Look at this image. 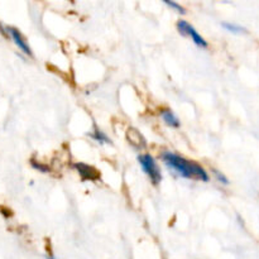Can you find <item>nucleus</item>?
Wrapping results in <instances>:
<instances>
[{"instance_id":"10","label":"nucleus","mask_w":259,"mask_h":259,"mask_svg":"<svg viewBox=\"0 0 259 259\" xmlns=\"http://www.w3.org/2000/svg\"><path fill=\"white\" fill-rule=\"evenodd\" d=\"M212 174H214L215 179L218 180V182H220V184L223 185H229V180L227 179V176H225L224 174H222V172L218 171V169H212Z\"/></svg>"},{"instance_id":"12","label":"nucleus","mask_w":259,"mask_h":259,"mask_svg":"<svg viewBox=\"0 0 259 259\" xmlns=\"http://www.w3.org/2000/svg\"><path fill=\"white\" fill-rule=\"evenodd\" d=\"M30 163H32V166L34 167L35 169H38L39 172H43V174H48V172H50V167L46 166V164H42L39 163V162H35V161H32Z\"/></svg>"},{"instance_id":"4","label":"nucleus","mask_w":259,"mask_h":259,"mask_svg":"<svg viewBox=\"0 0 259 259\" xmlns=\"http://www.w3.org/2000/svg\"><path fill=\"white\" fill-rule=\"evenodd\" d=\"M5 29H7V33L9 34V37L12 38L13 42L17 45V47L19 48L23 53H25V55L28 56H32V51H30V47L28 46L27 40H25V38L23 37L22 33H20L17 28L7 27Z\"/></svg>"},{"instance_id":"3","label":"nucleus","mask_w":259,"mask_h":259,"mask_svg":"<svg viewBox=\"0 0 259 259\" xmlns=\"http://www.w3.org/2000/svg\"><path fill=\"white\" fill-rule=\"evenodd\" d=\"M177 29H179V32L181 33L182 35H186V37L191 38L192 42L196 46H199V47L206 48L207 46H209L206 40H205V38L195 29L194 25H191L189 22H186V20H179V22H177Z\"/></svg>"},{"instance_id":"11","label":"nucleus","mask_w":259,"mask_h":259,"mask_svg":"<svg viewBox=\"0 0 259 259\" xmlns=\"http://www.w3.org/2000/svg\"><path fill=\"white\" fill-rule=\"evenodd\" d=\"M164 4L166 5H168L169 8H172V9L174 10H176L177 13H181V14H185V9H184V7H181V5L179 4V3H176V2H169V0H164Z\"/></svg>"},{"instance_id":"13","label":"nucleus","mask_w":259,"mask_h":259,"mask_svg":"<svg viewBox=\"0 0 259 259\" xmlns=\"http://www.w3.org/2000/svg\"><path fill=\"white\" fill-rule=\"evenodd\" d=\"M47 259H56L55 257H53L52 254H50V255H47Z\"/></svg>"},{"instance_id":"2","label":"nucleus","mask_w":259,"mask_h":259,"mask_svg":"<svg viewBox=\"0 0 259 259\" xmlns=\"http://www.w3.org/2000/svg\"><path fill=\"white\" fill-rule=\"evenodd\" d=\"M138 162L139 164L143 168L144 174L149 177V180L152 181L153 185H158L162 181V174L161 168H159L158 163H157L156 159L151 156V154H139L138 156Z\"/></svg>"},{"instance_id":"1","label":"nucleus","mask_w":259,"mask_h":259,"mask_svg":"<svg viewBox=\"0 0 259 259\" xmlns=\"http://www.w3.org/2000/svg\"><path fill=\"white\" fill-rule=\"evenodd\" d=\"M161 158L163 161V163L171 171L179 175V176L189 180H197V181L202 182L209 181V175H207V172L200 164L189 161V159L184 158L182 156H179V154L174 153V152L167 151L162 153Z\"/></svg>"},{"instance_id":"6","label":"nucleus","mask_w":259,"mask_h":259,"mask_svg":"<svg viewBox=\"0 0 259 259\" xmlns=\"http://www.w3.org/2000/svg\"><path fill=\"white\" fill-rule=\"evenodd\" d=\"M128 139H129V143L132 144V146L134 147V148L137 149H143L147 147V142L146 139H144V137L142 136L141 133H139L138 131H137L136 128H131L128 131Z\"/></svg>"},{"instance_id":"9","label":"nucleus","mask_w":259,"mask_h":259,"mask_svg":"<svg viewBox=\"0 0 259 259\" xmlns=\"http://www.w3.org/2000/svg\"><path fill=\"white\" fill-rule=\"evenodd\" d=\"M222 25L225 28V29L229 30V32H232V33H238V34H240V33L247 32V30H245V28L240 27V25H238V24H234V23L224 22Z\"/></svg>"},{"instance_id":"8","label":"nucleus","mask_w":259,"mask_h":259,"mask_svg":"<svg viewBox=\"0 0 259 259\" xmlns=\"http://www.w3.org/2000/svg\"><path fill=\"white\" fill-rule=\"evenodd\" d=\"M90 137L94 139V141L98 142V143H100V144H111V141L109 139V137L106 136L103 131H100L99 128H96V126H95V129H94L93 133L90 134Z\"/></svg>"},{"instance_id":"5","label":"nucleus","mask_w":259,"mask_h":259,"mask_svg":"<svg viewBox=\"0 0 259 259\" xmlns=\"http://www.w3.org/2000/svg\"><path fill=\"white\" fill-rule=\"evenodd\" d=\"M73 168H76V171L78 172V175H80L83 181H95V180H98L100 177L99 172L93 166L82 163V162H76V163H73Z\"/></svg>"},{"instance_id":"7","label":"nucleus","mask_w":259,"mask_h":259,"mask_svg":"<svg viewBox=\"0 0 259 259\" xmlns=\"http://www.w3.org/2000/svg\"><path fill=\"white\" fill-rule=\"evenodd\" d=\"M161 118L163 119V121L167 125L172 126V128H179L180 124H181L180 119L177 118V116L175 115L174 111L169 110V109H163V110H161Z\"/></svg>"}]
</instances>
